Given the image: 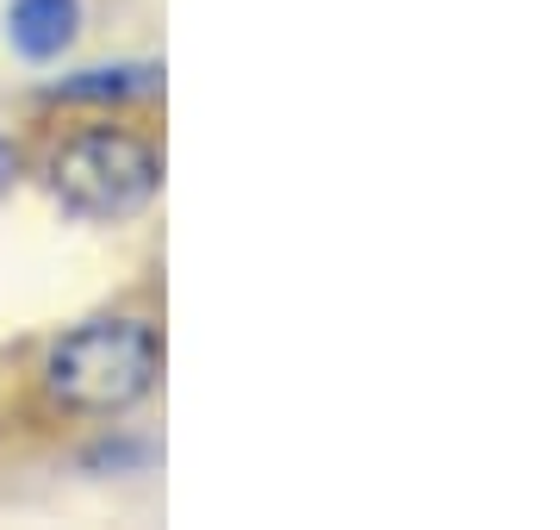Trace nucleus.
Instances as JSON below:
<instances>
[{
    "label": "nucleus",
    "mask_w": 560,
    "mask_h": 530,
    "mask_svg": "<svg viewBox=\"0 0 560 530\" xmlns=\"http://www.w3.org/2000/svg\"><path fill=\"white\" fill-rule=\"evenodd\" d=\"M156 331L138 319H88V325L62 331L50 356H44V393L62 412H88V418H113V412L138 406L156 388Z\"/></svg>",
    "instance_id": "f257e3e1"
},
{
    "label": "nucleus",
    "mask_w": 560,
    "mask_h": 530,
    "mask_svg": "<svg viewBox=\"0 0 560 530\" xmlns=\"http://www.w3.org/2000/svg\"><path fill=\"white\" fill-rule=\"evenodd\" d=\"M162 163L156 150L119 125H88L50 150V194L69 219L88 224H119L138 219L143 206L156 200Z\"/></svg>",
    "instance_id": "f03ea898"
},
{
    "label": "nucleus",
    "mask_w": 560,
    "mask_h": 530,
    "mask_svg": "<svg viewBox=\"0 0 560 530\" xmlns=\"http://www.w3.org/2000/svg\"><path fill=\"white\" fill-rule=\"evenodd\" d=\"M81 32V0H13L7 7V44L25 62H57Z\"/></svg>",
    "instance_id": "7ed1b4c3"
},
{
    "label": "nucleus",
    "mask_w": 560,
    "mask_h": 530,
    "mask_svg": "<svg viewBox=\"0 0 560 530\" xmlns=\"http://www.w3.org/2000/svg\"><path fill=\"white\" fill-rule=\"evenodd\" d=\"M156 62H119V69H88L75 82H57V94H69V101H131V94H156Z\"/></svg>",
    "instance_id": "20e7f679"
},
{
    "label": "nucleus",
    "mask_w": 560,
    "mask_h": 530,
    "mask_svg": "<svg viewBox=\"0 0 560 530\" xmlns=\"http://www.w3.org/2000/svg\"><path fill=\"white\" fill-rule=\"evenodd\" d=\"M13 182H20V143L0 131V200L13 194Z\"/></svg>",
    "instance_id": "39448f33"
}]
</instances>
